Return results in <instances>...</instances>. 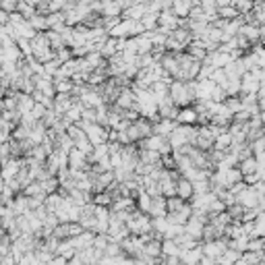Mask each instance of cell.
<instances>
[{"label":"cell","mask_w":265,"mask_h":265,"mask_svg":"<svg viewBox=\"0 0 265 265\" xmlns=\"http://www.w3.org/2000/svg\"><path fill=\"white\" fill-rule=\"evenodd\" d=\"M60 65H62V62L56 60V58L44 62V75H46V77H52V79H54V77H56V73H58V68H60Z\"/></svg>","instance_id":"obj_16"},{"label":"cell","mask_w":265,"mask_h":265,"mask_svg":"<svg viewBox=\"0 0 265 265\" xmlns=\"http://www.w3.org/2000/svg\"><path fill=\"white\" fill-rule=\"evenodd\" d=\"M176 124H178V122H176L174 118H160L158 122H153V132L164 135V137H170V132L174 131Z\"/></svg>","instance_id":"obj_8"},{"label":"cell","mask_w":265,"mask_h":265,"mask_svg":"<svg viewBox=\"0 0 265 265\" xmlns=\"http://www.w3.org/2000/svg\"><path fill=\"white\" fill-rule=\"evenodd\" d=\"M17 46L21 48V52L25 54V56H33V46H31V40H27V37H19Z\"/></svg>","instance_id":"obj_18"},{"label":"cell","mask_w":265,"mask_h":265,"mask_svg":"<svg viewBox=\"0 0 265 265\" xmlns=\"http://www.w3.org/2000/svg\"><path fill=\"white\" fill-rule=\"evenodd\" d=\"M75 102H77V98L73 96V93H56V96H54V106L52 108L58 114H65Z\"/></svg>","instance_id":"obj_5"},{"label":"cell","mask_w":265,"mask_h":265,"mask_svg":"<svg viewBox=\"0 0 265 265\" xmlns=\"http://www.w3.org/2000/svg\"><path fill=\"white\" fill-rule=\"evenodd\" d=\"M166 214H168L166 197H164V195H155L153 201H151V207H149V215L151 217H160V215H166Z\"/></svg>","instance_id":"obj_9"},{"label":"cell","mask_w":265,"mask_h":265,"mask_svg":"<svg viewBox=\"0 0 265 265\" xmlns=\"http://www.w3.org/2000/svg\"><path fill=\"white\" fill-rule=\"evenodd\" d=\"M71 58H73V50L68 48V46H65V48L56 50V60H60V62H66V60H71Z\"/></svg>","instance_id":"obj_20"},{"label":"cell","mask_w":265,"mask_h":265,"mask_svg":"<svg viewBox=\"0 0 265 265\" xmlns=\"http://www.w3.org/2000/svg\"><path fill=\"white\" fill-rule=\"evenodd\" d=\"M193 6H195V0H172V6H170V9L174 11L176 17L186 19L189 13L193 11Z\"/></svg>","instance_id":"obj_6"},{"label":"cell","mask_w":265,"mask_h":265,"mask_svg":"<svg viewBox=\"0 0 265 265\" xmlns=\"http://www.w3.org/2000/svg\"><path fill=\"white\" fill-rule=\"evenodd\" d=\"M257 166H259V162H257L255 153L238 162V168H240V172H243L245 178H247V176H251V174H255V172H257Z\"/></svg>","instance_id":"obj_11"},{"label":"cell","mask_w":265,"mask_h":265,"mask_svg":"<svg viewBox=\"0 0 265 265\" xmlns=\"http://www.w3.org/2000/svg\"><path fill=\"white\" fill-rule=\"evenodd\" d=\"M9 89H11V87H6L4 83H0V98H4L6 93H9Z\"/></svg>","instance_id":"obj_22"},{"label":"cell","mask_w":265,"mask_h":265,"mask_svg":"<svg viewBox=\"0 0 265 265\" xmlns=\"http://www.w3.org/2000/svg\"><path fill=\"white\" fill-rule=\"evenodd\" d=\"M17 11L23 15V17H25V19H29V17H33V15L37 13L35 11V6L33 4H29L27 2V0H19V4H17Z\"/></svg>","instance_id":"obj_17"},{"label":"cell","mask_w":265,"mask_h":265,"mask_svg":"<svg viewBox=\"0 0 265 265\" xmlns=\"http://www.w3.org/2000/svg\"><path fill=\"white\" fill-rule=\"evenodd\" d=\"M46 112H48V106H44V104H40V102H35L33 110H31V116H33L35 120H42Z\"/></svg>","instance_id":"obj_19"},{"label":"cell","mask_w":265,"mask_h":265,"mask_svg":"<svg viewBox=\"0 0 265 265\" xmlns=\"http://www.w3.org/2000/svg\"><path fill=\"white\" fill-rule=\"evenodd\" d=\"M114 106H118L120 110H131V108H135L137 106V93L132 91V87H120Z\"/></svg>","instance_id":"obj_2"},{"label":"cell","mask_w":265,"mask_h":265,"mask_svg":"<svg viewBox=\"0 0 265 265\" xmlns=\"http://www.w3.org/2000/svg\"><path fill=\"white\" fill-rule=\"evenodd\" d=\"M174 120L178 124H193V127H197V124H199V112H197V108H195L193 104L191 106H182V108H178V114H176Z\"/></svg>","instance_id":"obj_3"},{"label":"cell","mask_w":265,"mask_h":265,"mask_svg":"<svg viewBox=\"0 0 265 265\" xmlns=\"http://www.w3.org/2000/svg\"><path fill=\"white\" fill-rule=\"evenodd\" d=\"M176 195L178 197H182V199H186V201H191L193 199V195H195V186H193V182L189 181V178H181V181L176 182Z\"/></svg>","instance_id":"obj_7"},{"label":"cell","mask_w":265,"mask_h":265,"mask_svg":"<svg viewBox=\"0 0 265 265\" xmlns=\"http://www.w3.org/2000/svg\"><path fill=\"white\" fill-rule=\"evenodd\" d=\"M17 4H19V0H0V9L6 13H15L17 11Z\"/></svg>","instance_id":"obj_21"},{"label":"cell","mask_w":265,"mask_h":265,"mask_svg":"<svg viewBox=\"0 0 265 265\" xmlns=\"http://www.w3.org/2000/svg\"><path fill=\"white\" fill-rule=\"evenodd\" d=\"M181 25V17H176L172 9H164L160 11V17H158V29H162L164 33H172V31Z\"/></svg>","instance_id":"obj_1"},{"label":"cell","mask_w":265,"mask_h":265,"mask_svg":"<svg viewBox=\"0 0 265 265\" xmlns=\"http://www.w3.org/2000/svg\"><path fill=\"white\" fill-rule=\"evenodd\" d=\"M11 207H13V212L17 214V215L29 212V199H27V195L19 193L17 197H15V201H13V205H11Z\"/></svg>","instance_id":"obj_13"},{"label":"cell","mask_w":265,"mask_h":265,"mask_svg":"<svg viewBox=\"0 0 265 265\" xmlns=\"http://www.w3.org/2000/svg\"><path fill=\"white\" fill-rule=\"evenodd\" d=\"M4 110V102H2V98H0V112Z\"/></svg>","instance_id":"obj_23"},{"label":"cell","mask_w":265,"mask_h":265,"mask_svg":"<svg viewBox=\"0 0 265 265\" xmlns=\"http://www.w3.org/2000/svg\"><path fill=\"white\" fill-rule=\"evenodd\" d=\"M54 87H56V93H73L75 81L66 77H54Z\"/></svg>","instance_id":"obj_12"},{"label":"cell","mask_w":265,"mask_h":265,"mask_svg":"<svg viewBox=\"0 0 265 265\" xmlns=\"http://www.w3.org/2000/svg\"><path fill=\"white\" fill-rule=\"evenodd\" d=\"M0 166H2V158H0Z\"/></svg>","instance_id":"obj_24"},{"label":"cell","mask_w":265,"mask_h":265,"mask_svg":"<svg viewBox=\"0 0 265 265\" xmlns=\"http://www.w3.org/2000/svg\"><path fill=\"white\" fill-rule=\"evenodd\" d=\"M201 257H203V247H201V243H199L197 247L182 251V253H181V261H182V263H199Z\"/></svg>","instance_id":"obj_10"},{"label":"cell","mask_w":265,"mask_h":265,"mask_svg":"<svg viewBox=\"0 0 265 265\" xmlns=\"http://www.w3.org/2000/svg\"><path fill=\"white\" fill-rule=\"evenodd\" d=\"M27 21L31 23V27H33L35 31H48V17H46V15L35 13L33 17H29Z\"/></svg>","instance_id":"obj_14"},{"label":"cell","mask_w":265,"mask_h":265,"mask_svg":"<svg viewBox=\"0 0 265 265\" xmlns=\"http://www.w3.org/2000/svg\"><path fill=\"white\" fill-rule=\"evenodd\" d=\"M238 11H236V6L234 4H226V6H220L217 9V17L220 19H234V17H238Z\"/></svg>","instance_id":"obj_15"},{"label":"cell","mask_w":265,"mask_h":265,"mask_svg":"<svg viewBox=\"0 0 265 265\" xmlns=\"http://www.w3.org/2000/svg\"><path fill=\"white\" fill-rule=\"evenodd\" d=\"M91 164L87 162V153L81 151L79 147H73L68 151V168H75V170H89Z\"/></svg>","instance_id":"obj_4"}]
</instances>
